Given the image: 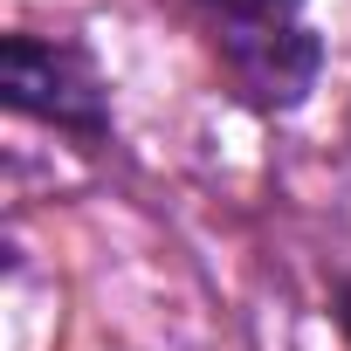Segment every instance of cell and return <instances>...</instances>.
Instances as JSON below:
<instances>
[{
  "mask_svg": "<svg viewBox=\"0 0 351 351\" xmlns=\"http://www.w3.org/2000/svg\"><path fill=\"white\" fill-rule=\"evenodd\" d=\"M0 97L8 110L76 138L83 152L110 145V90L90 62V49L56 35H8L0 42Z\"/></svg>",
  "mask_w": 351,
  "mask_h": 351,
  "instance_id": "obj_2",
  "label": "cell"
},
{
  "mask_svg": "<svg viewBox=\"0 0 351 351\" xmlns=\"http://www.w3.org/2000/svg\"><path fill=\"white\" fill-rule=\"evenodd\" d=\"M234 90L255 110H296L324 76V42L303 21V0H193Z\"/></svg>",
  "mask_w": 351,
  "mask_h": 351,
  "instance_id": "obj_1",
  "label": "cell"
}]
</instances>
